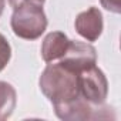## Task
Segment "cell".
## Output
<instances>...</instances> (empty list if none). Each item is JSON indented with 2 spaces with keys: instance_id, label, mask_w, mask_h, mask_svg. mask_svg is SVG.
<instances>
[{
  "instance_id": "9",
  "label": "cell",
  "mask_w": 121,
  "mask_h": 121,
  "mask_svg": "<svg viewBox=\"0 0 121 121\" xmlns=\"http://www.w3.org/2000/svg\"><path fill=\"white\" fill-rule=\"evenodd\" d=\"M12 58V46L7 39L0 33V71H3Z\"/></svg>"
},
{
  "instance_id": "6",
  "label": "cell",
  "mask_w": 121,
  "mask_h": 121,
  "mask_svg": "<svg viewBox=\"0 0 121 121\" xmlns=\"http://www.w3.org/2000/svg\"><path fill=\"white\" fill-rule=\"evenodd\" d=\"M74 27L76 31L87 41H95L103 33L104 29V22H103V14L97 7H88L87 10L81 12L77 14L74 20Z\"/></svg>"
},
{
  "instance_id": "12",
  "label": "cell",
  "mask_w": 121,
  "mask_h": 121,
  "mask_svg": "<svg viewBox=\"0 0 121 121\" xmlns=\"http://www.w3.org/2000/svg\"><path fill=\"white\" fill-rule=\"evenodd\" d=\"M4 6H6V2L4 0H0V17H2V14L4 12Z\"/></svg>"
},
{
  "instance_id": "8",
  "label": "cell",
  "mask_w": 121,
  "mask_h": 121,
  "mask_svg": "<svg viewBox=\"0 0 121 121\" xmlns=\"http://www.w3.org/2000/svg\"><path fill=\"white\" fill-rule=\"evenodd\" d=\"M16 105H17L16 88L10 83L0 80V121L10 118Z\"/></svg>"
},
{
  "instance_id": "3",
  "label": "cell",
  "mask_w": 121,
  "mask_h": 121,
  "mask_svg": "<svg viewBox=\"0 0 121 121\" xmlns=\"http://www.w3.org/2000/svg\"><path fill=\"white\" fill-rule=\"evenodd\" d=\"M56 115L64 121H81V120H105L114 118L112 108L105 104H91L83 97H78L70 103L53 105Z\"/></svg>"
},
{
  "instance_id": "2",
  "label": "cell",
  "mask_w": 121,
  "mask_h": 121,
  "mask_svg": "<svg viewBox=\"0 0 121 121\" xmlns=\"http://www.w3.org/2000/svg\"><path fill=\"white\" fill-rule=\"evenodd\" d=\"M47 24V16L41 4L27 2L13 9L10 26L19 39L37 40L46 31Z\"/></svg>"
},
{
  "instance_id": "10",
  "label": "cell",
  "mask_w": 121,
  "mask_h": 121,
  "mask_svg": "<svg viewBox=\"0 0 121 121\" xmlns=\"http://www.w3.org/2000/svg\"><path fill=\"white\" fill-rule=\"evenodd\" d=\"M100 3L105 10L111 13L118 14L121 12V0H100Z\"/></svg>"
},
{
  "instance_id": "11",
  "label": "cell",
  "mask_w": 121,
  "mask_h": 121,
  "mask_svg": "<svg viewBox=\"0 0 121 121\" xmlns=\"http://www.w3.org/2000/svg\"><path fill=\"white\" fill-rule=\"evenodd\" d=\"M7 2H9L10 7L16 9L17 6H20V4H23V3H27V2H30V3H37V4H41V6H43V3L46 2V0H7Z\"/></svg>"
},
{
  "instance_id": "1",
  "label": "cell",
  "mask_w": 121,
  "mask_h": 121,
  "mask_svg": "<svg viewBox=\"0 0 121 121\" xmlns=\"http://www.w3.org/2000/svg\"><path fill=\"white\" fill-rule=\"evenodd\" d=\"M39 87L53 105L66 104L81 97L78 88V74L54 61L47 63L46 69L40 74Z\"/></svg>"
},
{
  "instance_id": "5",
  "label": "cell",
  "mask_w": 121,
  "mask_h": 121,
  "mask_svg": "<svg viewBox=\"0 0 121 121\" xmlns=\"http://www.w3.org/2000/svg\"><path fill=\"white\" fill-rule=\"evenodd\" d=\"M78 88L80 95L95 105L104 104L108 95L107 77L97 66H93L78 74Z\"/></svg>"
},
{
  "instance_id": "7",
  "label": "cell",
  "mask_w": 121,
  "mask_h": 121,
  "mask_svg": "<svg viewBox=\"0 0 121 121\" xmlns=\"http://www.w3.org/2000/svg\"><path fill=\"white\" fill-rule=\"evenodd\" d=\"M69 41H70V39L61 31L48 33L43 39L41 47H40V54H41L43 61L53 63L56 60H60L63 57V54L66 53Z\"/></svg>"
},
{
  "instance_id": "4",
  "label": "cell",
  "mask_w": 121,
  "mask_h": 121,
  "mask_svg": "<svg viewBox=\"0 0 121 121\" xmlns=\"http://www.w3.org/2000/svg\"><path fill=\"white\" fill-rule=\"evenodd\" d=\"M64 69L80 74L81 71L97 64V50L90 43L70 40L66 53L58 60Z\"/></svg>"
}]
</instances>
